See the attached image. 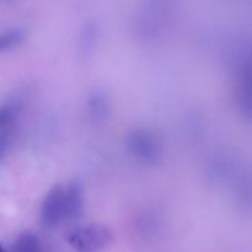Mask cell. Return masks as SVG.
Returning <instances> with one entry per match:
<instances>
[{
    "label": "cell",
    "mask_w": 252,
    "mask_h": 252,
    "mask_svg": "<svg viewBox=\"0 0 252 252\" xmlns=\"http://www.w3.org/2000/svg\"><path fill=\"white\" fill-rule=\"evenodd\" d=\"M113 240L110 228L102 224H86L78 226L68 235V243L78 252H98Z\"/></svg>",
    "instance_id": "1"
},
{
    "label": "cell",
    "mask_w": 252,
    "mask_h": 252,
    "mask_svg": "<svg viewBox=\"0 0 252 252\" xmlns=\"http://www.w3.org/2000/svg\"><path fill=\"white\" fill-rule=\"evenodd\" d=\"M128 153L135 161L144 165H154L161 159L162 147L153 133L145 129H135L126 139Z\"/></svg>",
    "instance_id": "2"
},
{
    "label": "cell",
    "mask_w": 252,
    "mask_h": 252,
    "mask_svg": "<svg viewBox=\"0 0 252 252\" xmlns=\"http://www.w3.org/2000/svg\"><path fill=\"white\" fill-rule=\"evenodd\" d=\"M68 221L65 187L56 185L44 197L41 207V223L46 229H53Z\"/></svg>",
    "instance_id": "3"
},
{
    "label": "cell",
    "mask_w": 252,
    "mask_h": 252,
    "mask_svg": "<svg viewBox=\"0 0 252 252\" xmlns=\"http://www.w3.org/2000/svg\"><path fill=\"white\" fill-rule=\"evenodd\" d=\"M66 209H68V221L78 220L83 217L85 201H84L83 186L79 182H71L65 187Z\"/></svg>",
    "instance_id": "4"
},
{
    "label": "cell",
    "mask_w": 252,
    "mask_h": 252,
    "mask_svg": "<svg viewBox=\"0 0 252 252\" xmlns=\"http://www.w3.org/2000/svg\"><path fill=\"white\" fill-rule=\"evenodd\" d=\"M89 115L94 122L102 123L110 116V101L103 91L96 90L89 97Z\"/></svg>",
    "instance_id": "5"
},
{
    "label": "cell",
    "mask_w": 252,
    "mask_h": 252,
    "mask_svg": "<svg viewBox=\"0 0 252 252\" xmlns=\"http://www.w3.org/2000/svg\"><path fill=\"white\" fill-rule=\"evenodd\" d=\"M11 252H47L43 244L37 235L25 233L17 238L12 246Z\"/></svg>",
    "instance_id": "6"
},
{
    "label": "cell",
    "mask_w": 252,
    "mask_h": 252,
    "mask_svg": "<svg viewBox=\"0 0 252 252\" xmlns=\"http://www.w3.org/2000/svg\"><path fill=\"white\" fill-rule=\"evenodd\" d=\"M25 39L24 30H11L9 32L0 34V52L7 51L21 44Z\"/></svg>",
    "instance_id": "7"
},
{
    "label": "cell",
    "mask_w": 252,
    "mask_h": 252,
    "mask_svg": "<svg viewBox=\"0 0 252 252\" xmlns=\"http://www.w3.org/2000/svg\"><path fill=\"white\" fill-rule=\"evenodd\" d=\"M20 112V106L16 102H10L0 107V132L7 129L16 120Z\"/></svg>",
    "instance_id": "8"
},
{
    "label": "cell",
    "mask_w": 252,
    "mask_h": 252,
    "mask_svg": "<svg viewBox=\"0 0 252 252\" xmlns=\"http://www.w3.org/2000/svg\"><path fill=\"white\" fill-rule=\"evenodd\" d=\"M96 39V29L94 25H88L84 29V34L81 37V48H83L84 53L88 54L93 51L94 44H95Z\"/></svg>",
    "instance_id": "9"
},
{
    "label": "cell",
    "mask_w": 252,
    "mask_h": 252,
    "mask_svg": "<svg viewBox=\"0 0 252 252\" xmlns=\"http://www.w3.org/2000/svg\"><path fill=\"white\" fill-rule=\"evenodd\" d=\"M12 143V133L5 129L0 133V162L5 159Z\"/></svg>",
    "instance_id": "10"
},
{
    "label": "cell",
    "mask_w": 252,
    "mask_h": 252,
    "mask_svg": "<svg viewBox=\"0 0 252 252\" xmlns=\"http://www.w3.org/2000/svg\"><path fill=\"white\" fill-rule=\"evenodd\" d=\"M0 252H6V251H5L4 246H2V245H1V244H0Z\"/></svg>",
    "instance_id": "11"
}]
</instances>
